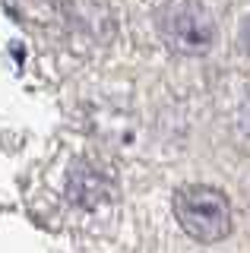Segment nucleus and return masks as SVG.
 <instances>
[{"mask_svg": "<svg viewBox=\"0 0 250 253\" xmlns=\"http://www.w3.org/2000/svg\"><path fill=\"white\" fill-rule=\"evenodd\" d=\"M174 215L181 228L190 237L203 244H215L231 231V206L222 190L206 187V184H190L177 190L174 196Z\"/></svg>", "mask_w": 250, "mask_h": 253, "instance_id": "f257e3e1", "label": "nucleus"}, {"mask_svg": "<svg viewBox=\"0 0 250 253\" xmlns=\"http://www.w3.org/2000/svg\"><path fill=\"white\" fill-rule=\"evenodd\" d=\"M159 35L174 54H206L215 44V19L203 3H165L159 6Z\"/></svg>", "mask_w": 250, "mask_h": 253, "instance_id": "f03ea898", "label": "nucleus"}, {"mask_svg": "<svg viewBox=\"0 0 250 253\" xmlns=\"http://www.w3.org/2000/svg\"><path fill=\"white\" fill-rule=\"evenodd\" d=\"M111 180L105 177V171L95 168L89 162H76L73 171L67 177V200L83 212H98L111 203Z\"/></svg>", "mask_w": 250, "mask_h": 253, "instance_id": "7ed1b4c3", "label": "nucleus"}, {"mask_svg": "<svg viewBox=\"0 0 250 253\" xmlns=\"http://www.w3.org/2000/svg\"><path fill=\"white\" fill-rule=\"evenodd\" d=\"M241 42H244L247 54H250V16H247V22H244V32H241Z\"/></svg>", "mask_w": 250, "mask_h": 253, "instance_id": "20e7f679", "label": "nucleus"}]
</instances>
